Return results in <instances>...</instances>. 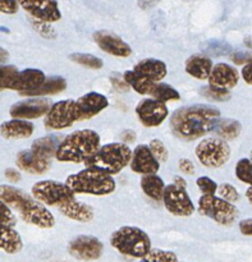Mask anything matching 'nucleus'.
<instances>
[{"label":"nucleus","instance_id":"1","mask_svg":"<svg viewBox=\"0 0 252 262\" xmlns=\"http://www.w3.org/2000/svg\"><path fill=\"white\" fill-rule=\"evenodd\" d=\"M220 112L212 105H192L176 110L171 118V128L181 140L194 141L215 129Z\"/></svg>","mask_w":252,"mask_h":262},{"label":"nucleus","instance_id":"2","mask_svg":"<svg viewBox=\"0 0 252 262\" xmlns=\"http://www.w3.org/2000/svg\"><path fill=\"white\" fill-rule=\"evenodd\" d=\"M0 191H2L0 192L2 201L9 207L17 210L25 223L43 229H49L55 225L53 214L44 206L43 202L37 201L33 196H28L22 189L5 184H3Z\"/></svg>","mask_w":252,"mask_h":262},{"label":"nucleus","instance_id":"3","mask_svg":"<svg viewBox=\"0 0 252 262\" xmlns=\"http://www.w3.org/2000/svg\"><path fill=\"white\" fill-rule=\"evenodd\" d=\"M99 148V133L92 129L76 130L59 143L55 158L60 163H86Z\"/></svg>","mask_w":252,"mask_h":262},{"label":"nucleus","instance_id":"4","mask_svg":"<svg viewBox=\"0 0 252 262\" xmlns=\"http://www.w3.org/2000/svg\"><path fill=\"white\" fill-rule=\"evenodd\" d=\"M132 156L133 151H131L125 143H108L100 147L96 154L92 155L85 164L87 168L96 169L110 176H115L131 163Z\"/></svg>","mask_w":252,"mask_h":262},{"label":"nucleus","instance_id":"5","mask_svg":"<svg viewBox=\"0 0 252 262\" xmlns=\"http://www.w3.org/2000/svg\"><path fill=\"white\" fill-rule=\"evenodd\" d=\"M66 183L76 194L107 196L113 193L115 189V182L110 174L91 168H86L79 173L72 174L67 178Z\"/></svg>","mask_w":252,"mask_h":262},{"label":"nucleus","instance_id":"6","mask_svg":"<svg viewBox=\"0 0 252 262\" xmlns=\"http://www.w3.org/2000/svg\"><path fill=\"white\" fill-rule=\"evenodd\" d=\"M113 248L124 256L142 258L151 251L150 237L136 227H123L115 230L110 237Z\"/></svg>","mask_w":252,"mask_h":262},{"label":"nucleus","instance_id":"7","mask_svg":"<svg viewBox=\"0 0 252 262\" xmlns=\"http://www.w3.org/2000/svg\"><path fill=\"white\" fill-rule=\"evenodd\" d=\"M32 196L37 201L48 206H56L67 204L76 199V193L67 183L55 181H41L32 186Z\"/></svg>","mask_w":252,"mask_h":262},{"label":"nucleus","instance_id":"8","mask_svg":"<svg viewBox=\"0 0 252 262\" xmlns=\"http://www.w3.org/2000/svg\"><path fill=\"white\" fill-rule=\"evenodd\" d=\"M199 212L222 225L233 224L238 216L237 207L232 202L219 199L214 194H204L200 197Z\"/></svg>","mask_w":252,"mask_h":262},{"label":"nucleus","instance_id":"9","mask_svg":"<svg viewBox=\"0 0 252 262\" xmlns=\"http://www.w3.org/2000/svg\"><path fill=\"white\" fill-rule=\"evenodd\" d=\"M195 152L206 168H220L230 158V147L223 138H205L197 145Z\"/></svg>","mask_w":252,"mask_h":262},{"label":"nucleus","instance_id":"10","mask_svg":"<svg viewBox=\"0 0 252 262\" xmlns=\"http://www.w3.org/2000/svg\"><path fill=\"white\" fill-rule=\"evenodd\" d=\"M78 120L76 101L74 100H64L54 104L45 117V127L48 129L60 130L71 127L74 122Z\"/></svg>","mask_w":252,"mask_h":262},{"label":"nucleus","instance_id":"11","mask_svg":"<svg viewBox=\"0 0 252 262\" xmlns=\"http://www.w3.org/2000/svg\"><path fill=\"white\" fill-rule=\"evenodd\" d=\"M163 202L168 212L174 216H191L195 211V206L186 192V188L176 183L165 187Z\"/></svg>","mask_w":252,"mask_h":262},{"label":"nucleus","instance_id":"12","mask_svg":"<svg viewBox=\"0 0 252 262\" xmlns=\"http://www.w3.org/2000/svg\"><path fill=\"white\" fill-rule=\"evenodd\" d=\"M104 246L92 235H78L68 245V252L79 261H95L101 257Z\"/></svg>","mask_w":252,"mask_h":262},{"label":"nucleus","instance_id":"13","mask_svg":"<svg viewBox=\"0 0 252 262\" xmlns=\"http://www.w3.org/2000/svg\"><path fill=\"white\" fill-rule=\"evenodd\" d=\"M136 114L138 120L145 127H159L168 117L169 112L165 102L156 99H145L136 106Z\"/></svg>","mask_w":252,"mask_h":262},{"label":"nucleus","instance_id":"14","mask_svg":"<svg viewBox=\"0 0 252 262\" xmlns=\"http://www.w3.org/2000/svg\"><path fill=\"white\" fill-rule=\"evenodd\" d=\"M51 106L53 105L49 100L32 97V99L23 100V101L13 104L9 109V115L13 119H36V118L48 114Z\"/></svg>","mask_w":252,"mask_h":262},{"label":"nucleus","instance_id":"15","mask_svg":"<svg viewBox=\"0 0 252 262\" xmlns=\"http://www.w3.org/2000/svg\"><path fill=\"white\" fill-rule=\"evenodd\" d=\"M19 5L40 22L53 23L61 18L58 3L55 0H18Z\"/></svg>","mask_w":252,"mask_h":262},{"label":"nucleus","instance_id":"16","mask_svg":"<svg viewBox=\"0 0 252 262\" xmlns=\"http://www.w3.org/2000/svg\"><path fill=\"white\" fill-rule=\"evenodd\" d=\"M94 40L104 53L110 54L113 56L127 58L132 54V49L125 41H123L119 36L108 32V31H97V32H95Z\"/></svg>","mask_w":252,"mask_h":262},{"label":"nucleus","instance_id":"17","mask_svg":"<svg viewBox=\"0 0 252 262\" xmlns=\"http://www.w3.org/2000/svg\"><path fill=\"white\" fill-rule=\"evenodd\" d=\"M160 168V163L154 156L150 146L140 145L133 151L132 160H131V169L137 174H155Z\"/></svg>","mask_w":252,"mask_h":262},{"label":"nucleus","instance_id":"18","mask_svg":"<svg viewBox=\"0 0 252 262\" xmlns=\"http://www.w3.org/2000/svg\"><path fill=\"white\" fill-rule=\"evenodd\" d=\"M109 101L107 97L97 92H89L76 101L78 120H87L94 118L102 110L107 109Z\"/></svg>","mask_w":252,"mask_h":262},{"label":"nucleus","instance_id":"19","mask_svg":"<svg viewBox=\"0 0 252 262\" xmlns=\"http://www.w3.org/2000/svg\"><path fill=\"white\" fill-rule=\"evenodd\" d=\"M17 166L22 171H26L32 176H41L50 169V160L41 158L40 155L33 152L32 150L20 151L17 155Z\"/></svg>","mask_w":252,"mask_h":262},{"label":"nucleus","instance_id":"20","mask_svg":"<svg viewBox=\"0 0 252 262\" xmlns=\"http://www.w3.org/2000/svg\"><path fill=\"white\" fill-rule=\"evenodd\" d=\"M238 81H240V74L237 69L227 63H218L217 66H214L209 77V84L224 90H232L233 87L237 86Z\"/></svg>","mask_w":252,"mask_h":262},{"label":"nucleus","instance_id":"21","mask_svg":"<svg viewBox=\"0 0 252 262\" xmlns=\"http://www.w3.org/2000/svg\"><path fill=\"white\" fill-rule=\"evenodd\" d=\"M45 81L46 77L43 71L35 68H28L17 74L9 90L19 91L20 94H26V92L38 89L41 84H44Z\"/></svg>","mask_w":252,"mask_h":262},{"label":"nucleus","instance_id":"22","mask_svg":"<svg viewBox=\"0 0 252 262\" xmlns=\"http://www.w3.org/2000/svg\"><path fill=\"white\" fill-rule=\"evenodd\" d=\"M33 124L25 119H13L2 124V136L7 140H22L32 136Z\"/></svg>","mask_w":252,"mask_h":262},{"label":"nucleus","instance_id":"23","mask_svg":"<svg viewBox=\"0 0 252 262\" xmlns=\"http://www.w3.org/2000/svg\"><path fill=\"white\" fill-rule=\"evenodd\" d=\"M213 68H214V66H213L212 59L207 58V56L200 55V54L190 56L186 61L187 73L194 77V78L200 79V81L209 79Z\"/></svg>","mask_w":252,"mask_h":262},{"label":"nucleus","instance_id":"24","mask_svg":"<svg viewBox=\"0 0 252 262\" xmlns=\"http://www.w3.org/2000/svg\"><path fill=\"white\" fill-rule=\"evenodd\" d=\"M64 216L79 223H89L94 219V210L86 204L78 202L76 199L58 207Z\"/></svg>","mask_w":252,"mask_h":262},{"label":"nucleus","instance_id":"25","mask_svg":"<svg viewBox=\"0 0 252 262\" xmlns=\"http://www.w3.org/2000/svg\"><path fill=\"white\" fill-rule=\"evenodd\" d=\"M135 71L141 73L142 76L148 77L149 79L154 82H159L166 76V66L164 61L159 60V59L148 58L141 60L135 66Z\"/></svg>","mask_w":252,"mask_h":262},{"label":"nucleus","instance_id":"26","mask_svg":"<svg viewBox=\"0 0 252 262\" xmlns=\"http://www.w3.org/2000/svg\"><path fill=\"white\" fill-rule=\"evenodd\" d=\"M141 188L143 193L150 197L154 201H161L164 197V191H165V184L164 181L158 177L156 174H148L143 176L140 182Z\"/></svg>","mask_w":252,"mask_h":262},{"label":"nucleus","instance_id":"27","mask_svg":"<svg viewBox=\"0 0 252 262\" xmlns=\"http://www.w3.org/2000/svg\"><path fill=\"white\" fill-rule=\"evenodd\" d=\"M67 89V81L63 77H51L48 78L44 84H41L38 89L28 91L26 94H22L23 96H32V97H40L46 96V95H56L63 92Z\"/></svg>","mask_w":252,"mask_h":262},{"label":"nucleus","instance_id":"28","mask_svg":"<svg viewBox=\"0 0 252 262\" xmlns=\"http://www.w3.org/2000/svg\"><path fill=\"white\" fill-rule=\"evenodd\" d=\"M2 238H0V246L4 252L9 255L18 253L23 247V242L20 235L18 234L17 230H14L10 227H4L2 225Z\"/></svg>","mask_w":252,"mask_h":262},{"label":"nucleus","instance_id":"29","mask_svg":"<svg viewBox=\"0 0 252 262\" xmlns=\"http://www.w3.org/2000/svg\"><path fill=\"white\" fill-rule=\"evenodd\" d=\"M124 79L125 82L140 95H150L151 90H153L154 84H155V82L149 79L148 77L142 76V74L138 73L135 69L125 72Z\"/></svg>","mask_w":252,"mask_h":262},{"label":"nucleus","instance_id":"30","mask_svg":"<svg viewBox=\"0 0 252 262\" xmlns=\"http://www.w3.org/2000/svg\"><path fill=\"white\" fill-rule=\"evenodd\" d=\"M242 125L238 120L235 119H219L214 132L219 136L220 138L225 141L236 140L241 135Z\"/></svg>","mask_w":252,"mask_h":262},{"label":"nucleus","instance_id":"31","mask_svg":"<svg viewBox=\"0 0 252 262\" xmlns=\"http://www.w3.org/2000/svg\"><path fill=\"white\" fill-rule=\"evenodd\" d=\"M59 145L56 142V140L54 137H43L36 140L32 143V147L31 150L35 154L40 155L41 158H45L50 160L53 156H55L56 150H58Z\"/></svg>","mask_w":252,"mask_h":262},{"label":"nucleus","instance_id":"32","mask_svg":"<svg viewBox=\"0 0 252 262\" xmlns=\"http://www.w3.org/2000/svg\"><path fill=\"white\" fill-rule=\"evenodd\" d=\"M150 96L153 99H156L163 102L177 101V100L181 99V95H179V92L174 87L166 83H158V82H155V84H154L153 90L150 92Z\"/></svg>","mask_w":252,"mask_h":262},{"label":"nucleus","instance_id":"33","mask_svg":"<svg viewBox=\"0 0 252 262\" xmlns=\"http://www.w3.org/2000/svg\"><path fill=\"white\" fill-rule=\"evenodd\" d=\"M69 59L72 61L81 66L86 67L90 69H101L102 68V60L97 56L91 55V54H82V53H74L69 55Z\"/></svg>","mask_w":252,"mask_h":262},{"label":"nucleus","instance_id":"34","mask_svg":"<svg viewBox=\"0 0 252 262\" xmlns=\"http://www.w3.org/2000/svg\"><path fill=\"white\" fill-rule=\"evenodd\" d=\"M236 177L243 183L252 186V161L241 159L236 165Z\"/></svg>","mask_w":252,"mask_h":262},{"label":"nucleus","instance_id":"35","mask_svg":"<svg viewBox=\"0 0 252 262\" xmlns=\"http://www.w3.org/2000/svg\"><path fill=\"white\" fill-rule=\"evenodd\" d=\"M140 262H177V255L171 251L151 250Z\"/></svg>","mask_w":252,"mask_h":262},{"label":"nucleus","instance_id":"36","mask_svg":"<svg viewBox=\"0 0 252 262\" xmlns=\"http://www.w3.org/2000/svg\"><path fill=\"white\" fill-rule=\"evenodd\" d=\"M201 95L206 97L207 100H213V101H227L228 99H230L229 90L219 89V87H214L212 84L201 89Z\"/></svg>","mask_w":252,"mask_h":262},{"label":"nucleus","instance_id":"37","mask_svg":"<svg viewBox=\"0 0 252 262\" xmlns=\"http://www.w3.org/2000/svg\"><path fill=\"white\" fill-rule=\"evenodd\" d=\"M18 73L19 72L14 66H2L0 68V89L2 91L10 89Z\"/></svg>","mask_w":252,"mask_h":262},{"label":"nucleus","instance_id":"38","mask_svg":"<svg viewBox=\"0 0 252 262\" xmlns=\"http://www.w3.org/2000/svg\"><path fill=\"white\" fill-rule=\"evenodd\" d=\"M218 193L220 194V197H222L223 200H225V201L228 202H232V204L238 202L241 199L240 193H238V191L236 189V187H233L232 184L229 183L220 184L219 188H218Z\"/></svg>","mask_w":252,"mask_h":262},{"label":"nucleus","instance_id":"39","mask_svg":"<svg viewBox=\"0 0 252 262\" xmlns=\"http://www.w3.org/2000/svg\"><path fill=\"white\" fill-rule=\"evenodd\" d=\"M149 146H150L154 156L158 159L159 163H165V161H168L169 152H168V150H166L165 145H164L160 140H153Z\"/></svg>","mask_w":252,"mask_h":262},{"label":"nucleus","instance_id":"40","mask_svg":"<svg viewBox=\"0 0 252 262\" xmlns=\"http://www.w3.org/2000/svg\"><path fill=\"white\" fill-rule=\"evenodd\" d=\"M197 187L200 188V191L202 192L204 194H215L218 191V184L213 181L212 178L209 177H200L197 179Z\"/></svg>","mask_w":252,"mask_h":262},{"label":"nucleus","instance_id":"41","mask_svg":"<svg viewBox=\"0 0 252 262\" xmlns=\"http://www.w3.org/2000/svg\"><path fill=\"white\" fill-rule=\"evenodd\" d=\"M0 211H2V225L14 228L15 224H17V219H15V216L13 215V212L10 211L9 206L3 201L2 204H0Z\"/></svg>","mask_w":252,"mask_h":262},{"label":"nucleus","instance_id":"42","mask_svg":"<svg viewBox=\"0 0 252 262\" xmlns=\"http://www.w3.org/2000/svg\"><path fill=\"white\" fill-rule=\"evenodd\" d=\"M18 0H0V10L5 14H14L18 12Z\"/></svg>","mask_w":252,"mask_h":262},{"label":"nucleus","instance_id":"43","mask_svg":"<svg viewBox=\"0 0 252 262\" xmlns=\"http://www.w3.org/2000/svg\"><path fill=\"white\" fill-rule=\"evenodd\" d=\"M232 60L238 66L242 64H250L252 63V54L243 53V51H237V53L232 54Z\"/></svg>","mask_w":252,"mask_h":262},{"label":"nucleus","instance_id":"44","mask_svg":"<svg viewBox=\"0 0 252 262\" xmlns=\"http://www.w3.org/2000/svg\"><path fill=\"white\" fill-rule=\"evenodd\" d=\"M178 166L181 171H183L184 174H188V176L195 174V164L191 160H188V159H181Z\"/></svg>","mask_w":252,"mask_h":262},{"label":"nucleus","instance_id":"45","mask_svg":"<svg viewBox=\"0 0 252 262\" xmlns=\"http://www.w3.org/2000/svg\"><path fill=\"white\" fill-rule=\"evenodd\" d=\"M240 230L243 235H250V237H252V219L242 220L240 223Z\"/></svg>","mask_w":252,"mask_h":262},{"label":"nucleus","instance_id":"46","mask_svg":"<svg viewBox=\"0 0 252 262\" xmlns=\"http://www.w3.org/2000/svg\"><path fill=\"white\" fill-rule=\"evenodd\" d=\"M5 177H7V179L9 182H13V183H15V182H19L20 181V173L18 170H15V169H7L5 170Z\"/></svg>","mask_w":252,"mask_h":262},{"label":"nucleus","instance_id":"47","mask_svg":"<svg viewBox=\"0 0 252 262\" xmlns=\"http://www.w3.org/2000/svg\"><path fill=\"white\" fill-rule=\"evenodd\" d=\"M242 78L245 79L246 83L252 84V63L246 64L242 69Z\"/></svg>","mask_w":252,"mask_h":262},{"label":"nucleus","instance_id":"48","mask_svg":"<svg viewBox=\"0 0 252 262\" xmlns=\"http://www.w3.org/2000/svg\"><path fill=\"white\" fill-rule=\"evenodd\" d=\"M120 138H122L123 142H125V143L135 142L136 133L133 132V130H124V132L122 133V136H120Z\"/></svg>","mask_w":252,"mask_h":262},{"label":"nucleus","instance_id":"49","mask_svg":"<svg viewBox=\"0 0 252 262\" xmlns=\"http://www.w3.org/2000/svg\"><path fill=\"white\" fill-rule=\"evenodd\" d=\"M159 2H160V0H138V5H140L142 9H148V8H151L155 4H158Z\"/></svg>","mask_w":252,"mask_h":262},{"label":"nucleus","instance_id":"50","mask_svg":"<svg viewBox=\"0 0 252 262\" xmlns=\"http://www.w3.org/2000/svg\"><path fill=\"white\" fill-rule=\"evenodd\" d=\"M174 182H176V184H178V186L186 188V181H184L183 178H181V177H176V178H174Z\"/></svg>","mask_w":252,"mask_h":262},{"label":"nucleus","instance_id":"51","mask_svg":"<svg viewBox=\"0 0 252 262\" xmlns=\"http://www.w3.org/2000/svg\"><path fill=\"white\" fill-rule=\"evenodd\" d=\"M246 197H247L248 201H250L251 204H252V186H250V188H248L247 191H246Z\"/></svg>","mask_w":252,"mask_h":262},{"label":"nucleus","instance_id":"52","mask_svg":"<svg viewBox=\"0 0 252 262\" xmlns=\"http://www.w3.org/2000/svg\"><path fill=\"white\" fill-rule=\"evenodd\" d=\"M245 43H246V46H247V48L252 49V37H246Z\"/></svg>","mask_w":252,"mask_h":262},{"label":"nucleus","instance_id":"53","mask_svg":"<svg viewBox=\"0 0 252 262\" xmlns=\"http://www.w3.org/2000/svg\"><path fill=\"white\" fill-rule=\"evenodd\" d=\"M5 56H7V58H8V53L5 54V49L2 48V61L5 60Z\"/></svg>","mask_w":252,"mask_h":262},{"label":"nucleus","instance_id":"54","mask_svg":"<svg viewBox=\"0 0 252 262\" xmlns=\"http://www.w3.org/2000/svg\"><path fill=\"white\" fill-rule=\"evenodd\" d=\"M250 160L252 161V150H251V159H250Z\"/></svg>","mask_w":252,"mask_h":262}]
</instances>
